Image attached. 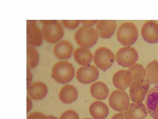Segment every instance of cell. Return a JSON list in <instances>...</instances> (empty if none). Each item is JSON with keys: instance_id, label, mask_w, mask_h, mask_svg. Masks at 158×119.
<instances>
[{"instance_id": "26", "label": "cell", "mask_w": 158, "mask_h": 119, "mask_svg": "<svg viewBox=\"0 0 158 119\" xmlns=\"http://www.w3.org/2000/svg\"><path fill=\"white\" fill-rule=\"evenodd\" d=\"M63 25L67 29H74L80 25L81 20H62Z\"/></svg>"}, {"instance_id": "10", "label": "cell", "mask_w": 158, "mask_h": 119, "mask_svg": "<svg viewBox=\"0 0 158 119\" xmlns=\"http://www.w3.org/2000/svg\"><path fill=\"white\" fill-rule=\"evenodd\" d=\"M145 105L149 116L153 119H158V84L148 92Z\"/></svg>"}, {"instance_id": "17", "label": "cell", "mask_w": 158, "mask_h": 119, "mask_svg": "<svg viewBox=\"0 0 158 119\" xmlns=\"http://www.w3.org/2000/svg\"><path fill=\"white\" fill-rule=\"evenodd\" d=\"M117 28L115 20H100L97 22L96 30L99 36L104 39H108L115 33Z\"/></svg>"}, {"instance_id": "19", "label": "cell", "mask_w": 158, "mask_h": 119, "mask_svg": "<svg viewBox=\"0 0 158 119\" xmlns=\"http://www.w3.org/2000/svg\"><path fill=\"white\" fill-rule=\"evenodd\" d=\"M89 112L94 119H105L109 114V108L103 102L96 101L90 105Z\"/></svg>"}, {"instance_id": "4", "label": "cell", "mask_w": 158, "mask_h": 119, "mask_svg": "<svg viewBox=\"0 0 158 119\" xmlns=\"http://www.w3.org/2000/svg\"><path fill=\"white\" fill-rule=\"evenodd\" d=\"M117 39L120 42L126 46H131L137 40L138 32L133 23H123L118 27L117 32Z\"/></svg>"}, {"instance_id": "18", "label": "cell", "mask_w": 158, "mask_h": 119, "mask_svg": "<svg viewBox=\"0 0 158 119\" xmlns=\"http://www.w3.org/2000/svg\"><path fill=\"white\" fill-rule=\"evenodd\" d=\"M78 92L77 88L72 85H67L62 88L59 93V99L62 103L70 104L77 100Z\"/></svg>"}, {"instance_id": "25", "label": "cell", "mask_w": 158, "mask_h": 119, "mask_svg": "<svg viewBox=\"0 0 158 119\" xmlns=\"http://www.w3.org/2000/svg\"><path fill=\"white\" fill-rule=\"evenodd\" d=\"M60 119H80V117L74 110H68L61 115Z\"/></svg>"}, {"instance_id": "13", "label": "cell", "mask_w": 158, "mask_h": 119, "mask_svg": "<svg viewBox=\"0 0 158 119\" xmlns=\"http://www.w3.org/2000/svg\"><path fill=\"white\" fill-rule=\"evenodd\" d=\"M112 80L114 86L117 89L124 90L131 86L132 79L128 70L121 69L114 74Z\"/></svg>"}, {"instance_id": "14", "label": "cell", "mask_w": 158, "mask_h": 119, "mask_svg": "<svg viewBox=\"0 0 158 119\" xmlns=\"http://www.w3.org/2000/svg\"><path fill=\"white\" fill-rule=\"evenodd\" d=\"M73 49L71 42L66 40H63L55 45L53 48V53L58 59L64 60L71 57Z\"/></svg>"}, {"instance_id": "5", "label": "cell", "mask_w": 158, "mask_h": 119, "mask_svg": "<svg viewBox=\"0 0 158 119\" xmlns=\"http://www.w3.org/2000/svg\"><path fill=\"white\" fill-rule=\"evenodd\" d=\"M115 55L110 49L105 46H101L95 51L94 61L101 70L106 71L109 69L115 61Z\"/></svg>"}, {"instance_id": "1", "label": "cell", "mask_w": 158, "mask_h": 119, "mask_svg": "<svg viewBox=\"0 0 158 119\" xmlns=\"http://www.w3.org/2000/svg\"><path fill=\"white\" fill-rule=\"evenodd\" d=\"M75 74V69L73 64L67 61L56 62L52 70V77L56 82L66 84L71 82Z\"/></svg>"}, {"instance_id": "2", "label": "cell", "mask_w": 158, "mask_h": 119, "mask_svg": "<svg viewBox=\"0 0 158 119\" xmlns=\"http://www.w3.org/2000/svg\"><path fill=\"white\" fill-rule=\"evenodd\" d=\"M44 39L50 43H55L63 38L64 31L58 20H40Z\"/></svg>"}, {"instance_id": "11", "label": "cell", "mask_w": 158, "mask_h": 119, "mask_svg": "<svg viewBox=\"0 0 158 119\" xmlns=\"http://www.w3.org/2000/svg\"><path fill=\"white\" fill-rule=\"evenodd\" d=\"M150 87V84L146 81L142 83H132L129 87L131 100L134 103H142L144 100Z\"/></svg>"}, {"instance_id": "23", "label": "cell", "mask_w": 158, "mask_h": 119, "mask_svg": "<svg viewBox=\"0 0 158 119\" xmlns=\"http://www.w3.org/2000/svg\"><path fill=\"white\" fill-rule=\"evenodd\" d=\"M128 70L132 76V83H142L146 81V69L142 64H136L129 68Z\"/></svg>"}, {"instance_id": "6", "label": "cell", "mask_w": 158, "mask_h": 119, "mask_svg": "<svg viewBox=\"0 0 158 119\" xmlns=\"http://www.w3.org/2000/svg\"><path fill=\"white\" fill-rule=\"evenodd\" d=\"M115 59L120 66L130 68L136 64L139 59V55L135 48L126 46L118 50L116 52Z\"/></svg>"}, {"instance_id": "8", "label": "cell", "mask_w": 158, "mask_h": 119, "mask_svg": "<svg viewBox=\"0 0 158 119\" xmlns=\"http://www.w3.org/2000/svg\"><path fill=\"white\" fill-rule=\"evenodd\" d=\"M42 31L36 25V20H27V42L31 47H37L43 42Z\"/></svg>"}, {"instance_id": "7", "label": "cell", "mask_w": 158, "mask_h": 119, "mask_svg": "<svg viewBox=\"0 0 158 119\" xmlns=\"http://www.w3.org/2000/svg\"><path fill=\"white\" fill-rule=\"evenodd\" d=\"M110 107L115 111L125 112L130 105L127 93L124 90H117L112 92L109 99Z\"/></svg>"}, {"instance_id": "24", "label": "cell", "mask_w": 158, "mask_h": 119, "mask_svg": "<svg viewBox=\"0 0 158 119\" xmlns=\"http://www.w3.org/2000/svg\"><path fill=\"white\" fill-rule=\"evenodd\" d=\"M39 52L31 46L27 49V65L29 69L34 68L39 64Z\"/></svg>"}, {"instance_id": "22", "label": "cell", "mask_w": 158, "mask_h": 119, "mask_svg": "<svg viewBox=\"0 0 158 119\" xmlns=\"http://www.w3.org/2000/svg\"><path fill=\"white\" fill-rule=\"evenodd\" d=\"M145 80L150 84H158V61L154 60L148 64L146 68Z\"/></svg>"}, {"instance_id": "9", "label": "cell", "mask_w": 158, "mask_h": 119, "mask_svg": "<svg viewBox=\"0 0 158 119\" xmlns=\"http://www.w3.org/2000/svg\"><path fill=\"white\" fill-rule=\"evenodd\" d=\"M99 76L98 69L94 65L89 64L79 68L76 73L77 80L84 84H89L96 81Z\"/></svg>"}, {"instance_id": "15", "label": "cell", "mask_w": 158, "mask_h": 119, "mask_svg": "<svg viewBox=\"0 0 158 119\" xmlns=\"http://www.w3.org/2000/svg\"><path fill=\"white\" fill-rule=\"evenodd\" d=\"M28 95L35 100H41L48 94L47 86L43 82H35L31 83L27 87Z\"/></svg>"}, {"instance_id": "3", "label": "cell", "mask_w": 158, "mask_h": 119, "mask_svg": "<svg viewBox=\"0 0 158 119\" xmlns=\"http://www.w3.org/2000/svg\"><path fill=\"white\" fill-rule=\"evenodd\" d=\"M99 35L97 30L91 27L82 25L75 32L74 39L81 47L90 48L97 43Z\"/></svg>"}, {"instance_id": "21", "label": "cell", "mask_w": 158, "mask_h": 119, "mask_svg": "<svg viewBox=\"0 0 158 119\" xmlns=\"http://www.w3.org/2000/svg\"><path fill=\"white\" fill-rule=\"evenodd\" d=\"M90 90L91 95L97 100H105L109 95L108 87L104 82L101 81L93 83L90 87Z\"/></svg>"}, {"instance_id": "12", "label": "cell", "mask_w": 158, "mask_h": 119, "mask_svg": "<svg viewBox=\"0 0 158 119\" xmlns=\"http://www.w3.org/2000/svg\"><path fill=\"white\" fill-rule=\"evenodd\" d=\"M142 37L149 44H156L158 42V24L153 20L147 21L141 29Z\"/></svg>"}, {"instance_id": "30", "label": "cell", "mask_w": 158, "mask_h": 119, "mask_svg": "<svg viewBox=\"0 0 158 119\" xmlns=\"http://www.w3.org/2000/svg\"><path fill=\"white\" fill-rule=\"evenodd\" d=\"M111 119H126L124 115V112L118 113L114 115L111 117Z\"/></svg>"}, {"instance_id": "29", "label": "cell", "mask_w": 158, "mask_h": 119, "mask_svg": "<svg viewBox=\"0 0 158 119\" xmlns=\"http://www.w3.org/2000/svg\"><path fill=\"white\" fill-rule=\"evenodd\" d=\"M32 79V76L31 69L27 68V87L31 84Z\"/></svg>"}, {"instance_id": "33", "label": "cell", "mask_w": 158, "mask_h": 119, "mask_svg": "<svg viewBox=\"0 0 158 119\" xmlns=\"http://www.w3.org/2000/svg\"><path fill=\"white\" fill-rule=\"evenodd\" d=\"M84 119H92L91 118H84Z\"/></svg>"}, {"instance_id": "16", "label": "cell", "mask_w": 158, "mask_h": 119, "mask_svg": "<svg viewBox=\"0 0 158 119\" xmlns=\"http://www.w3.org/2000/svg\"><path fill=\"white\" fill-rule=\"evenodd\" d=\"M124 114L126 119H143L147 117L148 113L143 103H132Z\"/></svg>"}, {"instance_id": "32", "label": "cell", "mask_w": 158, "mask_h": 119, "mask_svg": "<svg viewBox=\"0 0 158 119\" xmlns=\"http://www.w3.org/2000/svg\"><path fill=\"white\" fill-rule=\"evenodd\" d=\"M47 117L48 119H58L57 117L52 115H48Z\"/></svg>"}, {"instance_id": "27", "label": "cell", "mask_w": 158, "mask_h": 119, "mask_svg": "<svg viewBox=\"0 0 158 119\" xmlns=\"http://www.w3.org/2000/svg\"><path fill=\"white\" fill-rule=\"evenodd\" d=\"M27 119H48L47 116L39 112H34L31 113L27 117Z\"/></svg>"}, {"instance_id": "28", "label": "cell", "mask_w": 158, "mask_h": 119, "mask_svg": "<svg viewBox=\"0 0 158 119\" xmlns=\"http://www.w3.org/2000/svg\"><path fill=\"white\" fill-rule=\"evenodd\" d=\"M97 20H81V23L83 25L89 27H92L98 22Z\"/></svg>"}, {"instance_id": "31", "label": "cell", "mask_w": 158, "mask_h": 119, "mask_svg": "<svg viewBox=\"0 0 158 119\" xmlns=\"http://www.w3.org/2000/svg\"><path fill=\"white\" fill-rule=\"evenodd\" d=\"M32 102L30 99L27 97V113L31 111L32 108Z\"/></svg>"}, {"instance_id": "20", "label": "cell", "mask_w": 158, "mask_h": 119, "mask_svg": "<svg viewBox=\"0 0 158 119\" xmlns=\"http://www.w3.org/2000/svg\"><path fill=\"white\" fill-rule=\"evenodd\" d=\"M73 56L75 61L82 66L90 64L94 57L90 49L83 47H78L75 50Z\"/></svg>"}]
</instances>
